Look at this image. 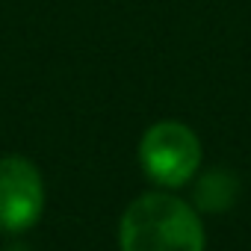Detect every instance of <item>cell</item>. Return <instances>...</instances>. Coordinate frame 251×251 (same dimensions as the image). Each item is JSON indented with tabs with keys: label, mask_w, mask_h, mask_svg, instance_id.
<instances>
[{
	"label": "cell",
	"mask_w": 251,
	"mask_h": 251,
	"mask_svg": "<svg viewBox=\"0 0 251 251\" xmlns=\"http://www.w3.org/2000/svg\"><path fill=\"white\" fill-rule=\"evenodd\" d=\"M121 251H204V227L186 201L148 192L121 216Z\"/></svg>",
	"instance_id": "1"
},
{
	"label": "cell",
	"mask_w": 251,
	"mask_h": 251,
	"mask_svg": "<svg viewBox=\"0 0 251 251\" xmlns=\"http://www.w3.org/2000/svg\"><path fill=\"white\" fill-rule=\"evenodd\" d=\"M139 160L160 186H183L201 163V145L186 124L157 121L139 142Z\"/></svg>",
	"instance_id": "2"
},
{
	"label": "cell",
	"mask_w": 251,
	"mask_h": 251,
	"mask_svg": "<svg viewBox=\"0 0 251 251\" xmlns=\"http://www.w3.org/2000/svg\"><path fill=\"white\" fill-rule=\"evenodd\" d=\"M45 186L39 169L24 157L0 160V233H21L42 216Z\"/></svg>",
	"instance_id": "3"
},
{
	"label": "cell",
	"mask_w": 251,
	"mask_h": 251,
	"mask_svg": "<svg viewBox=\"0 0 251 251\" xmlns=\"http://www.w3.org/2000/svg\"><path fill=\"white\" fill-rule=\"evenodd\" d=\"M236 192H239V183L230 172L225 169H216V172H207L198 186H195V201L204 213H225L233 201H236Z\"/></svg>",
	"instance_id": "4"
},
{
	"label": "cell",
	"mask_w": 251,
	"mask_h": 251,
	"mask_svg": "<svg viewBox=\"0 0 251 251\" xmlns=\"http://www.w3.org/2000/svg\"><path fill=\"white\" fill-rule=\"evenodd\" d=\"M3 251H30V245H24V242H9Z\"/></svg>",
	"instance_id": "5"
}]
</instances>
